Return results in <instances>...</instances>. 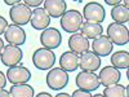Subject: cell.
<instances>
[{"label":"cell","instance_id":"d6a6232c","mask_svg":"<svg viewBox=\"0 0 129 97\" xmlns=\"http://www.w3.org/2000/svg\"><path fill=\"white\" fill-rule=\"evenodd\" d=\"M54 97H71L69 93H64V92H62V93H58V94H56Z\"/></svg>","mask_w":129,"mask_h":97},{"label":"cell","instance_id":"4316f807","mask_svg":"<svg viewBox=\"0 0 129 97\" xmlns=\"http://www.w3.org/2000/svg\"><path fill=\"white\" fill-rule=\"evenodd\" d=\"M5 85H7V75L0 70V89H4Z\"/></svg>","mask_w":129,"mask_h":97},{"label":"cell","instance_id":"9a60e30c","mask_svg":"<svg viewBox=\"0 0 129 97\" xmlns=\"http://www.w3.org/2000/svg\"><path fill=\"white\" fill-rule=\"evenodd\" d=\"M93 53L97 55L98 57H106V56H110L112 51H114V44L110 41V39L107 38L106 35H101L97 39L93 40Z\"/></svg>","mask_w":129,"mask_h":97},{"label":"cell","instance_id":"f1b7e54d","mask_svg":"<svg viewBox=\"0 0 129 97\" xmlns=\"http://www.w3.org/2000/svg\"><path fill=\"white\" fill-rule=\"evenodd\" d=\"M0 97H10L9 91H7V89H0Z\"/></svg>","mask_w":129,"mask_h":97},{"label":"cell","instance_id":"d4e9b609","mask_svg":"<svg viewBox=\"0 0 129 97\" xmlns=\"http://www.w3.org/2000/svg\"><path fill=\"white\" fill-rule=\"evenodd\" d=\"M71 97H92L90 92H87V91H83V89H76L72 92V96Z\"/></svg>","mask_w":129,"mask_h":97},{"label":"cell","instance_id":"f546056e","mask_svg":"<svg viewBox=\"0 0 129 97\" xmlns=\"http://www.w3.org/2000/svg\"><path fill=\"white\" fill-rule=\"evenodd\" d=\"M4 3H5V4H8V5H12V7H14L16 4H18V3H21V2H18V0H5Z\"/></svg>","mask_w":129,"mask_h":97},{"label":"cell","instance_id":"d6986e66","mask_svg":"<svg viewBox=\"0 0 129 97\" xmlns=\"http://www.w3.org/2000/svg\"><path fill=\"white\" fill-rule=\"evenodd\" d=\"M80 30H81L80 34L84 35L88 40H89V39L94 40V39H97L98 36H101V35L103 34V27H102V25H100V23H93V22H83Z\"/></svg>","mask_w":129,"mask_h":97},{"label":"cell","instance_id":"8992f818","mask_svg":"<svg viewBox=\"0 0 129 97\" xmlns=\"http://www.w3.org/2000/svg\"><path fill=\"white\" fill-rule=\"evenodd\" d=\"M75 83L79 87V89L87 91V92H93L97 91L100 87V79L98 75L94 72H89V71H80L76 75Z\"/></svg>","mask_w":129,"mask_h":97},{"label":"cell","instance_id":"e0dca14e","mask_svg":"<svg viewBox=\"0 0 129 97\" xmlns=\"http://www.w3.org/2000/svg\"><path fill=\"white\" fill-rule=\"evenodd\" d=\"M43 4L45 12L52 18H59L67 10V3L64 0H45Z\"/></svg>","mask_w":129,"mask_h":97},{"label":"cell","instance_id":"2e32d148","mask_svg":"<svg viewBox=\"0 0 129 97\" xmlns=\"http://www.w3.org/2000/svg\"><path fill=\"white\" fill-rule=\"evenodd\" d=\"M69 47L71 52L76 53V55H83V53L89 51L90 44L89 40L84 35H81L80 32H76V34H72L69 38Z\"/></svg>","mask_w":129,"mask_h":97},{"label":"cell","instance_id":"8fae6325","mask_svg":"<svg viewBox=\"0 0 129 97\" xmlns=\"http://www.w3.org/2000/svg\"><path fill=\"white\" fill-rule=\"evenodd\" d=\"M4 38L9 43L10 45H23L26 43V31L23 27L17 26V25H8L5 32H4Z\"/></svg>","mask_w":129,"mask_h":97},{"label":"cell","instance_id":"3957f363","mask_svg":"<svg viewBox=\"0 0 129 97\" xmlns=\"http://www.w3.org/2000/svg\"><path fill=\"white\" fill-rule=\"evenodd\" d=\"M69 74L63 71L61 67H52L47 74V85L53 91H59L69 84Z\"/></svg>","mask_w":129,"mask_h":97},{"label":"cell","instance_id":"5b68a950","mask_svg":"<svg viewBox=\"0 0 129 97\" xmlns=\"http://www.w3.org/2000/svg\"><path fill=\"white\" fill-rule=\"evenodd\" d=\"M107 38L115 45H125L129 41V30L125 25L112 22L107 26Z\"/></svg>","mask_w":129,"mask_h":97},{"label":"cell","instance_id":"836d02e7","mask_svg":"<svg viewBox=\"0 0 129 97\" xmlns=\"http://www.w3.org/2000/svg\"><path fill=\"white\" fill-rule=\"evenodd\" d=\"M92 97H103V94H102V93H98V94H94V96H92Z\"/></svg>","mask_w":129,"mask_h":97},{"label":"cell","instance_id":"7c38bea8","mask_svg":"<svg viewBox=\"0 0 129 97\" xmlns=\"http://www.w3.org/2000/svg\"><path fill=\"white\" fill-rule=\"evenodd\" d=\"M101 65H102L101 57L94 55L92 51H88L79 56V67L81 69V71L94 72L101 67Z\"/></svg>","mask_w":129,"mask_h":97},{"label":"cell","instance_id":"ba28073f","mask_svg":"<svg viewBox=\"0 0 129 97\" xmlns=\"http://www.w3.org/2000/svg\"><path fill=\"white\" fill-rule=\"evenodd\" d=\"M40 43L41 45L47 49H56L62 44V35L58 29L56 27H48L41 32L40 35Z\"/></svg>","mask_w":129,"mask_h":97},{"label":"cell","instance_id":"9c48e42d","mask_svg":"<svg viewBox=\"0 0 129 97\" xmlns=\"http://www.w3.org/2000/svg\"><path fill=\"white\" fill-rule=\"evenodd\" d=\"M9 16L12 22L17 26L22 27L23 25H27L31 19V9L26 7L23 3H18L14 7L10 8L9 10Z\"/></svg>","mask_w":129,"mask_h":97},{"label":"cell","instance_id":"30bf717a","mask_svg":"<svg viewBox=\"0 0 129 97\" xmlns=\"http://www.w3.org/2000/svg\"><path fill=\"white\" fill-rule=\"evenodd\" d=\"M5 75H7V79L12 84H26L31 79V71L27 67L22 66V65L9 67Z\"/></svg>","mask_w":129,"mask_h":97},{"label":"cell","instance_id":"4dcf8cb0","mask_svg":"<svg viewBox=\"0 0 129 97\" xmlns=\"http://www.w3.org/2000/svg\"><path fill=\"white\" fill-rule=\"evenodd\" d=\"M34 97H53L50 93H48V92H40V93H38L36 96H34Z\"/></svg>","mask_w":129,"mask_h":97},{"label":"cell","instance_id":"83f0119b","mask_svg":"<svg viewBox=\"0 0 129 97\" xmlns=\"http://www.w3.org/2000/svg\"><path fill=\"white\" fill-rule=\"evenodd\" d=\"M105 3L109 4V5H112V7H116V5H119L121 2H120V0H114V2H112V0H106Z\"/></svg>","mask_w":129,"mask_h":97},{"label":"cell","instance_id":"6da1fadb","mask_svg":"<svg viewBox=\"0 0 129 97\" xmlns=\"http://www.w3.org/2000/svg\"><path fill=\"white\" fill-rule=\"evenodd\" d=\"M81 25H83V16L76 9L66 10V13L61 17V27L64 32L76 34L80 30Z\"/></svg>","mask_w":129,"mask_h":97},{"label":"cell","instance_id":"1f68e13d","mask_svg":"<svg viewBox=\"0 0 129 97\" xmlns=\"http://www.w3.org/2000/svg\"><path fill=\"white\" fill-rule=\"evenodd\" d=\"M4 40L2 39V38H0V56H2V53H3V51H4Z\"/></svg>","mask_w":129,"mask_h":97},{"label":"cell","instance_id":"4fadbf2b","mask_svg":"<svg viewBox=\"0 0 129 97\" xmlns=\"http://www.w3.org/2000/svg\"><path fill=\"white\" fill-rule=\"evenodd\" d=\"M100 84H102L103 87H109V85L119 84L121 79V72L120 70H117L114 66H105L98 75Z\"/></svg>","mask_w":129,"mask_h":97},{"label":"cell","instance_id":"7402d4cb","mask_svg":"<svg viewBox=\"0 0 129 97\" xmlns=\"http://www.w3.org/2000/svg\"><path fill=\"white\" fill-rule=\"evenodd\" d=\"M103 97H129V88L128 85L124 87L121 84L109 85L103 89Z\"/></svg>","mask_w":129,"mask_h":97},{"label":"cell","instance_id":"44dd1931","mask_svg":"<svg viewBox=\"0 0 129 97\" xmlns=\"http://www.w3.org/2000/svg\"><path fill=\"white\" fill-rule=\"evenodd\" d=\"M10 97H34L35 91L30 84H13L10 87Z\"/></svg>","mask_w":129,"mask_h":97},{"label":"cell","instance_id":"7a4b0ae2","mask_svg":"<svg viewBox=\"0 0 129 97\" xmlns=\"http://www.w3.org/2000/svg\"><path fill=\"white\" fill-rule=\"evenodd\" d=\"M32 63L39 70H50L56 63V55L50 49L39 48L32 55Z\"/></svg>","mask_w":129,"mask_h":97},{"label":"cell","instance_id":"484cf974","mask_svg":"<svg viewBox=\"0 0 129 97\" xmlns=\"http://www.w3.org/2000/svg\"><path fill=\"white\" fill-rule=\"evenodd\" d=\"M7 27H8V21H7L3 16H0V35L4 34L5 30H7Z\"/></svg>","mask_w":129,"mask_h":97},{"label":"cell","instance_id":"ffe728a7","mask_svg":"<svg viewBox=\"0 0 129 97\" xmlns=\"http://www.w3.org/2000/svg\"><path fill=\"white\" fill-rule=\"evenodd\" d=\"M111 63L112 66L116 67L117 70L120 69H128L129 66V53L126 51H117L114 52L111 56Z\"/></svg>","mask_w":129,"mask_h":97},{"label":"cell","instance_id":"277c9868","mask_svg":"<svg viewBox=\"0 0 129 97\" xmlns=\"http://www.w3.org/2000/svg\"><path fill=\"white\" fill-rule=\"evenodd\" d=\"M83 18L87 19V22L93 23H102L106 18V10L102 4L97 2H89L84 5L83 9Z\"/></svg>","mask_w":129,"mask_h":97},{"label":"cell","instance_id":"5bb4252c","mask_svg":"<svg viewBox=\"0 0 129 97\" xmlns=\"http://www.w3.org/2000/svg\"><path fill=\"white\" fill-rule=\"evenodd\" d=\"M31 27L35 30H43L48 29V26L50 25V17L49 14L45 12L44 8H36L31 12Z\"/></svg>","mask_w":129,"mask_h":97},{"label":"cell","instance_id":"603a6c76","mask_svg":"<svg viewBox=\"0 0 129 97\" xmlns=\"http://www.w3.org/2000/svg\"><path fill=\"white\" fill-rule=\"evenodd\" d=\"M111 17L115 21V23L124 25L129 21V9L125 8L123 4H119L112 8L111 10Z\"/></svg>","mask_w":129,"mask_h":97},{"label":"cell","instance_id":"52a82bcc","mask_svg":"<svg viewBox=\"0 0 129 97\" xmlns=\"http://www.w3.org/2000/svg\"><path fill=\"white\" fill-rule=\"evenodd\" d=\"M22 57H23V52L21 49V47L9 44V45L4 47V51L2 53V56H0V60H2V63L4 66L13 67V66H17L22 61Z\"/></svg>","mask_w":129,"mask_h":97},{"label":"cell","instance_id":"cb8c5ba5","mask_svg":"<svg viewBox=\"0 0 129 97\" xmlns=\"http://www.w3.org/2000/svg\"><path fill=\"white\" fill-rule=\"evenodd\" d=\"M44 2L43 0H25L23 2V4L26 5V7H28V8H39V5L40 4H43Z\"/></svg>","mask_w":129,"mask_h":97},{"label":"cell","instance_id":"ac0fdd59","mask_svg":"<svg viewBox=\"0 0 129 97\" xmlns=\"http://www.w3.org/2000/svg\"><path fill=\"white\" fill-rule=\"evenodd\" d=\"M59 66L66 72L75 71L79 67V55H76V53H74L71 51L62 53L59 57Z\"/></svg>","mask_w":129,"mask_h":97}]
</instances>
